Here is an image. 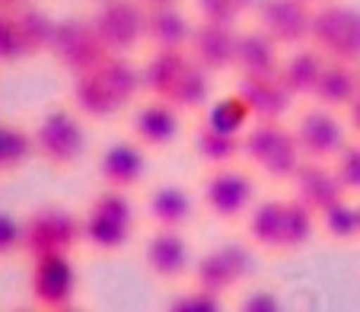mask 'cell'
I'll return each instance as SVG.
<instances>
[{"label": "cell", "mask_w": 360, "mask_h": 312, "mask_svg": "<svg viewBox=\"0 0 360 312\" xmlns=\"http://www.w3.org/2000/svg\"><path fill=\"white\" fill-rule=\"evenodd\" d=\"M141 93H143L141 67L131 64L128 55H105L96 67L77 74L74 86H70L74 109L83 118H93V122L115 118Z\"/></svg>", "instance_id": "cell-1"}, {"label": "cell", "mask_w": 360, "mask_h": 312, "mask_svg": "<svg viewBox=\"0 0 360 312\" xmlns=\"http://www.w3.org/2000/svg\"><path fill=\"white\" fill-rule=\"evenodd\" d=\"M243 156L262 176L287 178V182L306 160L293 128H287L281 118L278 122H252L249 131L243 134Z\"/></svg>", "instance_id": "cell-2"}, {"label": "cell", "mask_w": 360, "mask_h": 312, "mask_svg": "<svg viewBox=\"0 0 360 312\" xmlns=\"http://www.w3.org/2000/svg\"><path fill=\"white\" fill-rule=\"evenodd\" d=\"M83 242L93 245L96 252H118L134 236V204L128 191L109 188L89 201L86 214L80 217Z\"/></svg>", "instance_id": "cell-3"}, {"label": "cell", "mask_w": 360, "mask_h": 312, "mask_svg": "<svg viewBox=\"0 0 360 312\" xmlns=\"http://www.w3.org/2000/svg\"><path fill=\"white\" fill-rule=\"evenodd\" d=\"M309 41L335 61L360 64V10L338 4V0L319 4L313 10Z\"/></svg>", "instance_id": "cell-4"}, {"label": "cell", "mask_w": 360, "mask_h": 312, "mask_svg": "<svg viewBox=\"0 0 360 312\" xmlns=\"http://www.w3.org/2000/svg\"><path fill=\"white\" fill-rule=\"evenodd\" d=\"M80 118V112L70 109H51L48 115H41L32 131L35 153L58 169H70L86 153V128Z\"/></svg>", "instance_id": "cell-5"}, {"label": "cell", "mask_w": 360, "mask_h": 312, "mask_svg": "<svg viewBox=\"0 0 360 312\" xmlns=\"http://www.w3.org/2000/svg\"><path fill=\"white\" fill-rule=\"evenodd\" d=\"M58 20L35 7L22 10H4L0 13V61L13 64L22 58H32L48 51L51 35H55Z\"/></svg>", "instance_id": "cell-6"}, {"label": "cell", "mask_w": 360, "mask_h": 312, "mask_svg": "<svg viewBox=\"0 0 360 312\" xmlns=\"http://www.w3.org/2000/svg\"><path fill=\"white\" fill-rule=\"evenodd\" d=\"M89 20L109 55H128L147 41V7L141 0H102Z\"/></svg>", "instance_id": "cell-7"}, {"label": "cell", "mask_w": 360, "mask_h": 312, "mask_svg": "<svg viewBox=\"0 0 360 312\" xmlns=\"http://www.w3.org/2000/svg\"><path fill=\"white\" fill-rule=\"evenodd\" d=\"M252 271H255V252L245 242H220L214 249H207L191 265L195 284L217 293V297H224L226 290L243 284Z\"/></svg>", "instance_id": "cell-8"}, {"label": "cell", "mask_w": 360, "mask_h": 312, "mask_svg": "<svg viewBox=\"0 0 360 312\" xmlns=\"http://www.w3.org/2000/svg\"><path fill=\"white\" fill-rule=\"evenodd\" d=\"M77 242H83L80 217L64 207H41L22 223V249L32 258L74 252Z\"/></svg>", "instance_id": "cell-9"}, {"label": "cell", "mask_w": 360, "mask_h": 312, "mask_svg": "<svg viewBox=\"0 0 360 312\" xmlns=\"http://www.w3.org/2000/svg\"><path fill=\"white\" fill-rule=\"evenodd\" d=\"M48 51H51L55 61L74 77L83 74V70H89V67H96L102 58L109 55V48L102 45L93 20H77V16L58 20Z\"/></svg>", "instance_id": "cell-10"}, {"label": "cell", "mask_w": 360, "mask_h": 312, "mask_svg": "<svg viewBox=\"0 0 360 312\" xmlns=\"http://www.w3.org/2000/svg\"><path fill=\"white\" fill-rule=\"evenodd\" d=\"M201 201L217 220L230 223V220H239L252 211V204H255V182L243 169L214 166V172L201 185Z\"/></svg>", "instance_id": "cell-11"}, {"label": "cell", "mask_w": 360, "mask_h": 312, "mask_svg": "<svg viewBox=\"0 0 360 312\" xmlns=\"http://www.w3.org/2000/svg\"><path fill=\"white\" fill-rule=\"evenodd\" d=\"M29 290L41 309H70L77 299V268L70 261V252L32 258Z\"/></svg>", "instance_id": "cell-12"}, {"label": "cell", "mask_w": 360, "mask_h": 312, "mask_svg": "<svg viewBox=\"0 0 360 312\" xmlns=\"http://www.w3.org/2000/svg\"><path fill=\"white\" fill-rule=\"evenodd\" d=\"M293 134H297V143L306 160H322V163H332L341 153V147L347 143L345 122L335 115V109L319 105V102L297 118Z\"/></svg>", "instance_id": "cell-13"}, {"label": "cell", "mask_w": 360, "mask_h": 312, "mask_svg": "<svg viewBox=\"0 0 360 312\" xmlns=\"http://www.w3.org/2000/svg\"><path fill=\"white\" fill-rule=\"evenodd\" d=\"M255 20V26L265 29L281 48L306 45L313 32V7L306 0H262Z\"/></svg>", "instance_id": "cell-14"}, {"label": "cell", "mask_w": 360, "mask_h": 312, "mask_svg": "<svg viewBox=\"0 0 360 312\" xmlns=\"http://www.w3.org/2000/svg\"><path fill=\"white\" fill-rule=\"evenodd\" d=\"M143 265L153 278L160 280H179L191 271L195 258H191V245L182 236V230L172 226H157L143 242Z\"/></svg>", "instance_id": "cell-15"}, {"label": "cell", "mask_w": 360, "mask_h": 312, "mask_svg": "<svg viewBox=\"0 0 360 312\" xmlns=\"http://www.w3.org/2000/svg\"><path fill=\"white\" fill-rule=\"evenodd\" d=\"M131 134L147 150H163L182 134V109L172 105L169 99L150 96L143 105H137L131 118Z\"/></svg>", "instance_id": "cell-16"}, {"label": "cell", "mask_w": 360, "mask_h": 312, "mask_svg": "<svg viewBox=\"0 0 360 312\" xmlns=\"http://www.w3.org/2000/svg\"><path fill=\"white\" fill-rule=\"evenodd\" d=\"M236 45H239V29L226 26V22H195L188 51L204 70L211 74H224V70H236Z\"/></svg>", "instance_id": "cell-17"}, {"label": "cell", "mask_w": 360, "mask_h": 312, "mask_svg": "<svg viewBox=\"0 0 360 312\" xmlns=\"http://www.w3.org/2000/svg\"><path fill=\"white\" fill-rule=\"evenodd\" d=\"M236 93L243 96L255 122H278L293 105V93L281 74H239Z\"/></svg>", "instance_id": "cell-18"}, {"label": "cell", "mask_w": 360, "mask_h": 312, "mask_svg": "<svg viewBox=\"0 0 360 312\" xmlns=\"http://www.w3.org/2000/svg\"><path fill=\"white\" fill-rule=\"evenodd\" d=\"M143 143L131 141H112L99 156V176L109 188L131 191L147 178V153Z\"/></svg>", "instance_id": "cell-19"}, {"label": "cell", "mask_w": 360, "mask_h": 312, "mask_svg": "<svg viewBox=\"0 0 360 312\" xmlns=\"http://www.w3.org/2000/svg\"><path fill=\"white\" fill-rule=\"evenodd\" d=\"M293 197H300L303 204H309L316 214L332 207L335 201L347 197L345 185H341L338 172L332 163H322V160H303L300 169L293 172Z\"/></svg>", "instance_id": "cell-20"}, {"label": "cell", "mask_w": 360, "mask_h": 312, "mask_svg": "<svg viewBox=\"0 0 360 312\" xmlns=\"http://www.w3.org/2000/svg\"><path fill=\"white\" fill-rule=\"evenodd\" d=\"M195 64L188 48H153L147 55V61L141 64V83L143 93L169 99L176 93L179 80L188 74V67Z\"/></svg>", "instance_id": "cell-21"}, {"label": "cell", "mask_w": 360, "mask_h": 312, "mask_svg": "<svg viewBox=\"0 0 360 312\" xmlns=\"http://www.w3.org/2000/svg\"><path fill=\"white\" fill-rule=\"evenodd\" d=\"M326 64H328L326 51H319L313 41H306V45H297L290 55L281 61L278 74H281V80L287 83V89L293 93V99H300V96H309V99H313V89H316V83H319Z\"/></svg>", "instance_id": "cell-22"}, {"label": "cell", "mask_w": 360, "mask_h": 312, "mask_svg": "<svg viewBox=\"0 0 360 312\" xmlns=\"http://www.w3.org/2000/svg\"><path fill=\"white\" fill-rule=\"evenodd\" d=\"M360 96V67L351 61H335L328 58L326 70H322L319 83L313 89V99L328 109H347Z\"/></svg>", "instance_id": "cell-23"}, {"label": "cell", "mask_w": 360, "mask_h": 312, "mask_svg": "<svg viewBox=\"0 0 360 312\" xmlns=\"http://www.w3.org/2000/svg\"><path fill=\"white\" fill-rule=\"evenodd\" d=\"M281 45L262 26L239 32L236 45V74H278L281 70Z\"/></svg>", "instance_id": "cell-24"}, {"label": "cell", "mask_w": 360, "mask_h": 312, "mask_svg": "<svg viewBox=\"0 0 360 312\" xmlns=\"http://www.w3.org/2000/svg\"><path fill=\"white\" fill-rule=\"evenodd\" d=\"M284 211L287 201H281V197H265V201L252 204V211L245 214V233H249L255 249L262 252L284 249Z\"/></svg>", "instance_id": "cell-25"}, {"label": "cell", "mask_w": 360, "mask_h": 312, "mask_svg": "<svg viewBox=\"0 0 360 312\" xmlns=\"http://www.w3.org/2000/svg\"><path fill=\"white\" fill-rule=\"evenodd\" d=\"M147 217L153 220V226H172V230H182L191 217H195V197L188 188L182 185H157V188L147 195Z\"/></svg>", "instance_id": "cell-26"}, {"label": "cell", "mask_w": 360, "mask_h": 312, "mask_svg": "<svg viewBox=\"0 0 360 312\" xmlns=\"http://www.w3.org/2000/svg\"><path fill=\"white\" fill-rule=\"evenodd\" d=\"M195 22L182 13L179 4L147 10V41L153 48H188Z\"/></svg>", "instance_id": "cell-27"}, {"label": "cell", "mask_w": 360, "mask_h": 312, "mask_svg": "<svg viewBox=\"0 0 360 312\" xmlns=\"http://www.w3.org/2000/svg\"><path fill=\"white\" fill-rule=\"evenodd\" d=\"M191 150L207 166H230L236 156H243V137L224 134V131L201 122L195 128V134H191Z\"/></svg>", "instance_id": "cell-28"}, {"label": "cell", "mask_w": 360, "mask_h": 312, "mask_svg": "<svg viewBox=\"0 0 360 312\" xmlns=\"http://www.w3.org/2000/svg\"><path fill=\"white\" fill-rule=\"evenodd\" d=\"M255 122L249 112V105L243 102L239 93H230V96H220L214 99L207 109H204V124H211V128L224 131V134H239L243 137L249 131V124Z\"/></svg>", "instance_id": "cell-29"}, {"label": "cell", "mask_w": 360, "mask_h": 312, "mask_svg": "<svg viewBox=\"0 0 360 312\" xmlns=\"http://www.w3.org/2000/svg\"><path fill=\"white\" fill-rule=\"evenodd\" d=\"M316 226H319V214L303 204L300 197H290L284 211V249L281 252H297L313 239Z\"/></svg>", "instance_id": "cell-30"}, {"label": "cell", "mask_w": 360, "mask_h": 312, "mask_svg": "<svg viewBox=\"0 0 360 312\" xmlns=\"http://www.w3.org/2000/svg\"><path fill=\"white\" fill-rule=\"evenodd\" d=\"M172 105H179L182 112H198L211 105V70H204L201 64H191L188 74L179 80L176 93L169 96Z\"/></svg>", "instance_id": "cell-31"}, {"label": "cell", "mask_w": 360, "mask_h": 312, "mask_svg": "<svg viewBox=\"0 0 360 312\" xmlns=\"http://www.w3.org/2000/svg\"><path fill=\"white\" fill-rule=\"evenodd\" d=\"M319 226L328 239L335 242H351V239L360 236V217H357V204L341 197L332 207L319 211Z\"/></svg>", "instance_id": "cell-32"}, {"label": "cell", "mask_w": 360, "mask_h": 312, "mask_svg": "<svg viewBox=\"0 0 360 312\" xmlns=\"http://www.w3.org/2000/svg\"><path fill=\"white\" fill-rule=\"evenodd\" d=\"M35 153L32 134L13 124H0V172H13Z\"/></svg>", "instance_id": "cell-33"}, {"label": "cell", "mask_w": 360, "mask_h": 312, "mask_svg": "<svg viewBox=\"0 0 360 312\" xmlns=\"http://www.w3.org/2000/svg\"><path fill=\"white\" fill-rule=\"evenodd\" d=\"M332 166L347 195H360V143H345L341 153L332 160Z\"/></svg>", "instance_id": "cell-34"}, {"label": "cell", "mask_w": 360, "mask_h": 312, "mask_svg": "<svg viewBox=\"0 0 360 312\" xmlns=\"http://www.w3.org/2000/svg\"><path fill=\"white\" fill-rule=\"evenodd\" d=\"M220 303H224V297H217V293L204 290V287H191V290H182L176 293V297L169 299V309L172 312H217Z\"/></svg>", "instance_id": "cell-35"}, {"label": "cell", "mask_w": 360, "mask_h": 312, "mask_svg": "<svg viewBox=\"0 0 360 312\" xmlns=\"http://www.w3.org/2000/svg\"><path fill=\"white\" fill-rule=\"evenodd\" d=\"M195 13L204 22H226V26H236L243 20L236 0H195Z\"/></svg>", "instance_id": "cell-36"}, {"label": "cell", "mask_w": 360, "mask_h": 312, "mask_svg": "<svg viewBox=\"0 0 360 312\" xmlns=\"http://www.w3.org/2000/svg\"><path fill=\"white\" fill-rule=\"evenodd\" d=\"M239 309L243 312H281L284 303H281V297L274 290H252L243 297Z\"/></svg>", "instance_id": "cell-37"}, {"label": "cell", "mask_w": 360, "mask_h": 312, "mask_svg": "<svg viewBox=\"0 0 360 312\" xmlns=\"http://www.w3.org/2000/svg\"><path fill=\"white\" fill-rule=\"evenodd\" d=\"M22 249V223L10 214H0V255Z\"/></svg>", "instance_id": "cell-38"}, {"label": "cell", "mask_w": 360, "mask_h": 312, "mask_svg": "<svg viewBox=\"0 0 360 312\" xmlns=\"http://www.w3.org/2000/svg\"><path fill=\"white\" fill-rule=\"evenodd\" d=\"M347 122H351V128L360 134V96L351 102V105H347Z\"/></svg>", "instance_id": "cell-39"}, {"label": "cell", "mask_w": 360, "mask_h": 312, "mask_svg": "<svg viewBox=\"0 0 360 312\" xmlns=\"http://www.w3.org/2000/svg\"><path fill=\"white\" fill-rule=\"evenodd\" d=\"M262 0H236V7L243 10V16H249V13H255V7H259Z\"/></svg>", "instance_id": "cell-40"}, {"label": "cell", "mask_w": 360, "mask_h": 312, "mask_svg": "<svg viewBox=\"0 0 360 312\" xmlns=\"http://www.w3.org/2000/svg\"><path fill=\"white\" fill-rule=\"evenodd\" d=\"M141 4H143V7H172V4H179V0H141Z\"/></svg>", "instance_id": "cell-41"}, {"label": "cell", "mask_w": 360, "mask_h": 312, "mask_svg": "<svg viewBox=\"0 0 360 312\" xmlns=\"http://www.w3.org/2000/svg\"><path fill=\"white\" fill-rule=\"evenodd\" d=\"M13 4H22V0H0V7H13Z\"/></svg>", "instance_id": "cell-42"}, {"label": "cell", "mask_w": 360, "mask_h": 312, "mask_svg": "<svg viewBox=\"0 0 360 312\" xmlns=\"http://www.w3.org/2000/svg\"><path fill=\"white\" fill-rule=\"evenodd\" d=\"M306 4H309V7H319V4H328V0H306Z\"/></svg>", "instance_id": "cell-43"}, {"label": "cell", "mask_w": 360, "mask_h": 312, "mask_svg": "<svg viewBox=\"0 0 360 312\" xmlns=\"http://www.w3.org/2000/svg\"><path fill=\"white\" fill-rule=\"evenodd\" d=\"M357 217H360V201H357Z\"/></svg>", "instance_id": "cell-44"}, {"label": "cell", "mask_w": 360, "mask_h": 312, "mask_svg": "<svg viewBox=\"0 0 360 312\" xmlns=\"http://www.w3.org/2000/svg\"><path fill=\"white\" fill-rule=\"evenodd\" d=\"M96 4H102V0H96Z\"/></svg>", "instance_id": "cell-45"}, {"label": "cell", "mask_w": 360, "mask_h": 312, "mask_svg": "<svg viewBox=\"0 0 360 312\" xmlns=\"http://www.w3.org/2000/svg\"><path fill=\"white\" fill-rule=\"evenodd\" d=\"M357 67H360V64H357Z\"/></svg>", "instance_id": "cell-46"}]
</instances>
